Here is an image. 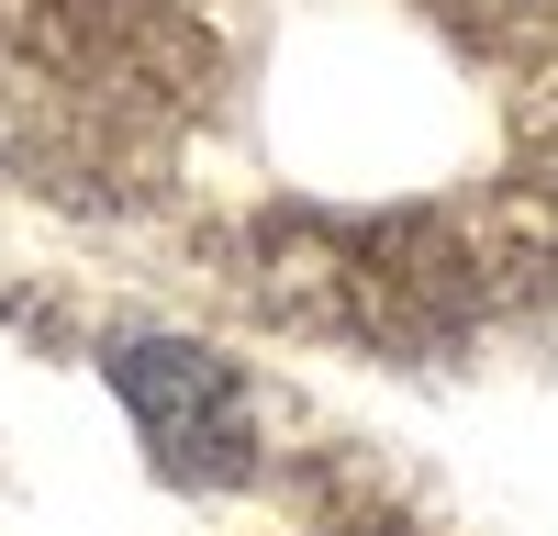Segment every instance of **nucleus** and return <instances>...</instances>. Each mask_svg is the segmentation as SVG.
I'll list each match as a JSON object with an SVG mask.
<instances>
[{"instance_id":"nucleus-1","label":"nucleus","mask_w":558,"mask_h":536,"mask_svg":"<svg viewBox=\"0 0 558 536\" xmlns=\"http://www.w3.org/2000/svg\"><path fill=\"white\" fill-rule=\"evenodd\" d=\"M112 380H123L134 414H146L168 470H191V480L246 470V402H235V380H223L202 346H123Z\"/></svg>"}]
</instances>
